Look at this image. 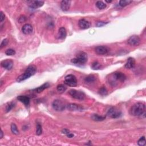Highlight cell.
Returning <instances> with one entry per match:
<instances>
[{"instance_id":"cell-28","label":"cell","mask_w":146,"mask_h":146,"mask_svg":"<svg viewBox=\"0 0 146 146\" xmlns=\"http://www.w3.org/2000/svg\"><path fill=\"white\" fill-rule=\"evenodd\" d=\"M138 145L140 146H144L146 145V138L145 136L140 138L138 141Z\"/></svg>"},{"instance_id":"cell-23","label":"cell","mask_w":146,"mask_h":146,"mask_svg":"<svg viewBox=\"0 0 146 146\" xmlns=\"http://www.w3.org/2000/svg\"><path fill=\"white\" fill-rule=\"evenodd\" d=\"M11 131L12 133L14 135H18L19 134V130L17 128V126H16L14 123H12L11 124Z\"/></svg>"},{"instance_id":"cell-30","label":"cell","mask_w":146,"mask_h":146,"mask_svg":"<svg viewBox=\"0 0 146 146\" xmlns=\"http://www.w3.org/2000/svg\"><path fill=\"white\" fill-rule=\"evenodd\" d=\"M99 94L102 96H106L107 95V90L106 89V87H101L99 90Z\"/></svg>"},{"instance_id":"cell-19","label":"cell","mask_w":146,"mask_h":146,"mask_svg":"<svg viewBox=\"0 0 146 146\" xmlns=\"http://www.w3.org/2000/svg\"><path fill=\"white\" fill-rule=\"evenodd\" d=\"M44 4V1H35L31 2V3L29 5V6L32 9H37L41 6H42Z\"/></svg>"},{"instance_id":"cell-25","label":"cell","mask_w":146,"mask_h":146,"mask_svg":"<svg viewBox=\"0 0 146 146\" xmlns=\"http://www.w3.org/2000/svg\"><path fill=\"white\" fill-rule=\"evenodd\" d=\"M96 6L99 9H104L106 7V5L103 2L98 1L96 2Z\"/></svg>"},{"instance_id":"cell-34","label":"cell","mask_w":146,"mask_h":146,"mask_svg":"<svg viewBox=\"0 0 146 146\" xmlns=\"http://www.w3.org/2000/svg\"><path fill=\"white\" fill-rule=\"evenodd\" d=\"M107 22H102V21H99V22H98L96 24V26L97 27H102L103 26L105 25L106 24H107Z\"/></svg>"},{"instance_id":"cell-26","label":"cell","mask_w":146,"mask_h":146,"mask_svg":"<svg viewBox=\"0 0 146 146\" xmlns=\"http://www.w3.org/2000/svg\"><path fill=\"white\" fill-rule=\"evenodd\" d=\"M85 80L87 83H93L95 80V77L94 75H89L85 78Z\"/></svg>"},{"instance_id":"cell-35","label":"cell","mask_w":146,"mask_h":146,"mask_svg":"<svg viewBox=\"0 0 146 146\" xmlns=\"http://www.w3.org/2000/svg\"><path fill=\"white\" fill-rule=\"evenodd\" d=\"M5 15L3 14V13L2 12H1V19H0V21L2 22L3 21V20H5Z\"/></svg>"},{"instance_id":"cell-11","label":"cell","mask_w":146,"mask_h":146,"mask_svg":"<svg viewBox=\"0 0 146 146\" xmlns=\"http://www.w3.org/2000/svg\"><path fill=\"white\" fill-rule=\"evenodd\" d=\"M1 65L2 67H3V68H5L7 70H10L13 66V62L11 59H7L2 61Z\"/></svg>"},{"instance_id":"cell-3","label":"cell","mask_w":146,"mask_h":146,"mask_svg":"<svg viewBox=\"0 0 146 146\" xmlns=\"http://www.w3.org/2000/svg\"><path fill=\"white\" fill-rule=\"evenodd\" d=\"M146 106L143 103L138 102L134 104L130 109V114L133 116L138 117L145 113Z\"/></svg>"},{"instance_id":"cell-13","label":"cell","mask_w":146,"mask_h":146,"mask_svg":"<svg viewBox=\"0 0 146 146\" xmlns=\"http://www.w3.org/2000/svg\"><path fill=\"white\" fill-rule=\"evenodd\" d=\"M66 107L68 110L71 111H81L82 108L81 106H79V104L75 103H70L67 104Z\"/></svg>"},{"instance_id":"cell-5","label":"cell","mask_w":146,"mask_h":146,"mask_svg":"<svg viewBox=\"0 0 146 146\" xmlns=\"http://www.w3.org/2000/svg\"><path fill=\"white\" fill-rule=\"evenodd\" d=\"M69 94L73 98L79 100H84L86 97L85 94L83 92H82L81 91H78L74 89L70 90L69 91Z\"/></svg>"},{"instance_id":"cell-31","label":"cell","mask_w":146,"mask_h":146,"mask_svg":"<svg viewBox=\"0 0 146 146\" xmlns=\"http://www.w3.org/2000/svg\"><path fill=\"white\" fill-rule=\"evenodd\" d=\"M5 54H6V55H7L12 56L16 54V51H15V50L13 49H7L6 50V51H5Z\"/></svg>"},{"instance_id":"cell-18","label":"cell","mask_w":146,"mask_h":146,"mask_svg":"<svg viewBox=\"0 0 146 146\" xmlns=\"http://www.w3.org/2000/svg\"><path fill=\"white\" fill-rule=\"evenodd\" d=\"M17 99L24 103L26 106H27L30 103V98L29 97L25 95H20L17 97Z\"/></svg>"},{"instance_id":"cell-37","label":"cell","mask_w":146,"mask_h":146,"mask_svg":"<svg viewBox=\"0 0 146 146\" xmlns=\"http://www.w3.org/2000/svg\"><path fill=\"white\" fill-rule=\"evenodd\" d=\"M67 136H68L69 138H73V136H74V135H73V134H71L70 132L69 133V134H67Z\"/></svg>"},{"instance_id":"cell-1","label":"cell","mask_w":146,"mask_h":146,"mask_svg":"<svg viewBox=\"0 0 146 146\" xmlns=\"http://www.w3.org/2000/svg\"><path fill=\"white\" fill-rule=\"evenodd\" d=\"M126 79V76L123 73L115 72L110 74L108 78V83L112 86H116L119 83H123Z\"/></svg>"},{"instance_id":"cell-38","label":"cell","mask_w":146,"mask_h":146,"mask_svg":"<svg viewBox=\"0 0 146 146\" xmlns=\"http://www.w3.org/2000/svg\"><path fill=\"white\" fill-rule=\"evenodd\" d=\"M3 136V133L2 130H1V136H0V137H1V138H2Z\"/></svg>"},{"instance_id":"cell-39","label":"cell","mask_w":146,"mask_h":146,"mask_svg":"<svg viewBox=\"0 0 146 146\" xmlns=\"http://www.w3.org/2000/svg\"><path fill=\"white\" fill-rule=\"evenodd\" d=\"M106 2H108V3H110V2H112V1H106Z\"/></svg>"},{"instance_id":"cell-22","label":"cell","mask_w":146,"mask_h":146,"mask_svg":"<svg viewBox=\"0 0 146 146\" xmlns=\"http://www.w3.org/2000/svg\"><path fill=\"white\" fill-rule=\"evenodd\" d=\"M132 2V1L130 0H121L119 1V5L122 7H125L127 5H130L131 3Z\"/></svg>"},{"instance_id":"cell-2","label":"cell","mask_w":146,"mask_h":146,"mask_svg":"<svg viewBox=\"0 0 146 146\" xmlns=\"http://www.w3.org/2000/svg\"><path fill=\"white\" fill-rule=\"evenodd\" d=\"M37 72V67L34 65H30L26 69L23 74L18 76L17 79V81L18 82H21L24 80H26L28 78L33 76Z\"/></svg>"},{"instance_id":"cell-8","label":"cell","mask_w":146,"mask_h":146,"mask_svg":"<svg viewBox=\"0 0 146 146\" xmlns=\"http://www.w3.org/2000/svg\"><path fill=\"white\" fill-rule=\"evenodd\" d=\"M122 115V113L121 111L117 109L115 107H111L110 108L107 113V115L108 117L111 118L113 119L118 118L121 117Z\"/></svg>"},{"instance_id":"cell-16","label":"cell","mask_w":146,"mask_h":146,"mask_svg":"<svg viewBox=\"0 0 146 146\" xmlns=\"http://www.w3.org/2000/svg\"><path fill=\"white\" fill-rule=\"evenodd\" d=\"M71 2L70 1H68V0H63L61 2V7L62 10L65 12L68 11L71 5Z\"/></svg>"},{"instance_id":"cell-27","label":"cell","mask_w":146,"mask_h":146,"mask_svg":"<svg viewBox=\"0 0 146 146\" xmlns=\"http://www.w3.org/2000/svg\"><path fill=\"white\" fill-rule=\"evenodd\" d=\"M91 68H92L93 70H99L101 68V65L98 62H94L92 63V65H91Z\"/></svg>"},{"instance_id":"cell-17","label":"cell","mask_w":146,"mask_h":146,"mask_svg":"<svg viewBox=\"0 0 146 146\" xmlns=\"http://www.w3.org/2000/svg\"><path fill=\"white\" fill-rule=\"evenodd\" d=\"M67 36V31L64 27H61L59 29L58 37L60 40H64Z\"/></svg>"},{"instance_id":"cell-32","label":"cell","mask_w":146,"mask_h":146,"mask_svg":"<svg viewBox=\"0 0 146 146\" xmlns=\"http://www.w3.org/2000/svg\"><path fill=\"white\" fill-rule=\"evenodd\" d=\"M14 107V103H13V102H11V103H9L7 104L6 106V112H9Z\"/></svg>"},{"instance_id":"cell-10","label":"cell","mask_w":146,"mask_h":146,"mask_svg":"<svg viewBox=\"0 0 146 146\" xmlns=\"http://www.w3.org/2000/svg\"><path fill=\"white\" fill-rule=\"evenodd\" d=\"M95 51L98 55H105L109 51V49L107 46H99L96 47L95 49Z\"/></svg>"},{"instance_id":"cell-20","label":"cell","mask_w":146,"mask_h":146,"mask_svg":"<svg viewBox=\"0 0 146 146\" xmlns=\"http://www.w3.org/2000/svg\"><path fill=\"white\" fill-rule=\"evenodd\" d=\"M49 86H50L49 83L47 82V83H44V85H42V86H40L38 88H37V89H35L34 90V91L37 93H40L41 92H42L43 91L47 89V88H48L49 87Z\"/></svg>"},{"instance_id":"cell-29","label":"cell","mask_w":146,"mask_h":146,"mask_svg":"<svg viewBox=\"0 0 146 146\" xmlns=\"http://www.w3.org/2000/svg\"><path fill=\"white\" fill-rule=\"evenodd\" d=\"M37 128H36V134L37 135H40L42 134V126L40 124V123H38L37 124Z\"/></svg>"},{"instance_id":"cell-12","label":"cell","mask_w":146,"mask_h":146,"mask_svg":"<svg viewBox=\"0 0 146 146\" xmlns=\"http://www.w3.org/2000/svg\"><path fill=\"white\" fill-rule=\"evenodd\" d=\"M78 25H79V27L81 29L85 30L89 29L90 27L91 24L87 20L85 19H81L78 22Z\"/></svg>"},{"instance_id":"cell-33","label":"cell","mask_w":146,"mask_h":146,"mask_svg":"<svg viewBox=\"0 0 146 146\" xmlns=\"http://www.w3.org/2000/svg\"><path fill=\"white\" fill-rule=\"evenodd\" d=\"M7 44H8V41H7V39H4V40L2 41L1 45H0V48H1V49H2L3 47L6 46Z\"/></svg>"},{"instance_id":"cell-36","label":"cell","mask_w":146,"mask_h":146,"mask_svg":"<svg viewBox=\"0 0 146 146\" xmlns=\"http://www.w3.org/2000/svg\"><path fill=\"white\" fill-rule=\"evenodd\" d=\"M62 133H63V134H65L67 135L70 133V131H69L68 130H67V129H64V130H63V131H62Z\"/></svg>"},{"instance_id":"cell-24","label":"cell","mask_w":146,"mask_h":146,"mask_svg":"<svg viewBox=\"0 0 146 146\" xmlns=\"http://www.w3.org/2000/svg\"><path fill=\"white\" fill-rule=\"evenodd\" d=\"M57 91H58L59 93H63L66 90L67 87L65 86V85L61 84V85H59L57 86Z\"/></svg>"},{"instance_id":"cell-7","label":"cell","mask_w":146,"mask_h":146,"mask_svg":"<svg viewBox=\"0 0 146 146\" xmlns=\"http://www.w3.org/2000/svg\"><path fill=\"white\" fill-rule=\"evenodd\" d=\"M65 83L70 87H76L77 86V79L75 76L73 74H69L65 78Z\"/></svg>"},{"instance_id":"cell-21","label":"cell","mask_w":146,"mask_h":146,"mask_svg":"<svg viewBox=\"0 0 146 146\" xmlns=\"http://www.w3.org/2000/svg\"><path fill=\"white\" fill-rule=\"evenodd\" d=\"M91 118L94 121H97V122H100V121H102L103 120L105 119V117H102V116H100L99 115H97V114H93L91 117Z\"/></svg>"},{"instance_id":"cell-15","label":"cell","mask_w":146,"mask_h":146,"mask_svg":"<svg viewBox=\"0 0 146 146\" xmlns=\"http://www.w3.org/2000/svg\"><path fill=\"white\" fill-rule=\"evenodd\" d=\"M135 66V60L134 58L130 57L127 59V61L125 64V67L128 69H131L134 68Z\"/></svg>"},{"instance_id":"cell-9","label":"cell","mask_w":146,"mask_h":146,"mask_svg":"<svg viewBox=\"0 0 146 146\" xmlns=\"http://www.w3.org/2000/svg\"><path fill=\"white\" fill-rule=\"evenodd\" d=\"M127 43L131 46H137L140 43V39L139 36L134 35L131 36L127 40Z\"/></svg>"},{"instance_id":"cell-4","label":"cell","mask_w":146,"mask_h":146,"mask_svg":"<svg viewBox=\"0 0 146 146\" xmlns=\"http://www.w3.org/2000/svg\"><path fill=\"white\" fill-rule=\"evenodd\" d=\"M87 61V54L83 51H80L76 55V57L71 60L73 63L76 65H82L85 64Z\"/></svg>"},{"instance_id":"cell-14","label":"cell","mask_w":146,"mask_h":146,"mask_svg":"<svg viewBox=\"0 0 146 146\" xmlns=\"http://www.w3.org/2000/svg\"><path fill=\"white\" fill-rule=\"evenodd\" d=\"M22 31L26 35L31 34L33 31V27L30 24H25L22 28Z\"/></svg>"},{"instance_id":"cell-40","label":"cell","mask_w":146,"mask_h":146,"mask_svg":"<svg viewBox=\"0 0 146 146\" xmlns=\"http://www.w3.org/2000/svg\"><path fill=\"white\" fill-rule=\"evenodd\" d=\"M2 80H1V86H2Z\"/></svg>"},{"instance_id":"cell-6","label":"cell","mask_w":146,"mask_h":146,"mask_svg":"<svg viewBox=\"0 0 146 146\" xmlns=\"http://www.w3.org/2000/svg\"><path fill=\"white\" fill-rule=\"evenodd\" d=\"M66 104L63 101L59 99H55L53 101L52 106L55 111H62L66 107Z\"/></svg>"}]
</instances>
